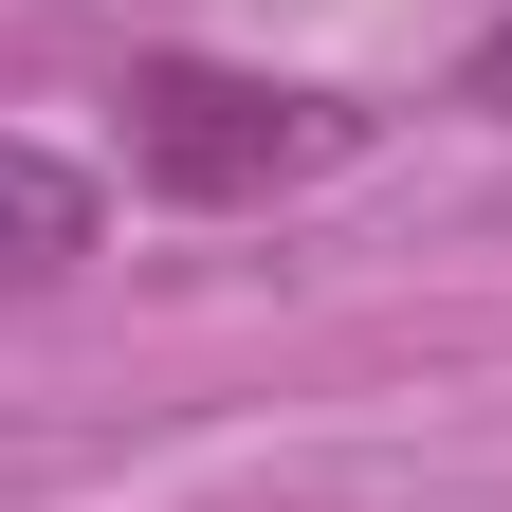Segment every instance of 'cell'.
<instances>
[{"label":"cell","mask_w":512,"mask_h":512,"mask_svg":"<svg viewBox=\"0 0 512 512\" xmlns=\"http://www.w3.org/2000/svg\"><path fill=\"white\" fill-rule=\"evenodd\" d=\"M458 110H512V19H494V37L458 55Z\"/></svg>","instance_id":"obj_3"},{"label":"cell","mask_w":512,"mask_h":512,"mask_svg":"<svg viewBox=\"0 0 512 512\" xmlns=\"http://www.w3.org/2000/svg\"><path fill=\"white\" fill-rule=\"evenodd\" d=\"M366 147L348 92H293V74H220V55H147L128 74V165L165 202H275V183H330Z\"/></svg>","instance_id":"obj_1"},{"label":"cell","mask_w":512,"mask_h":512,"mask_svg":"<svg viewBox=\"0 0 512 512\" xmlns=\"http://www.w3.org/2000/svg\"><path fill=\"white\" fill-rule=\"evenodd\" d=\"M92 256V183L55 165V147H19V128H0V293H55Z\"/></svg>","instance_id":"obj_2"}]
</instances>
